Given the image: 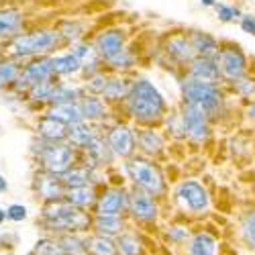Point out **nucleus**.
Listing matches in <instances>:
<instances>
[{"mask_svg": "<svg viewBox=\"0 0 255 255\" xmlns=\"http://www.w3.org/2000/svg\"><path fill=\"white\" fill-rule=\"evenodd\" d=\"M43 221L49 231L61 233V235H66V233H76L78 235V233L88 231V227H92L90 217L82 208L59 200L49 202L43 208Z\"/></svg>", "mask_w": 255, "mask_h": 255, "instance_id": "f257e3e1", "label": "nucleus"}, {"mask_svg": "<svg viewBox=\"0 0 255 255\" xmlns=\"http://www.w3.org/2000/svg\"><path fill=\"white\" fill-rule=\"evenodd\" d=\"M129 109H131V115L135 119H139V121H145V123L153 121L163 111L161 94L153 88V84H149L147 80H141L133 86Z\"/></svg>", "mask_w": 255, "mask_h": 255, "instance_id": "f03ea898", "label": "nucleus"}, {"mask_svg": "<svg viewBox=\"0 0 255 255\" xmlns=\"http://www.w3.org/2000/svg\"><path fill=\"white\" fill-rule=\"evenodd\" d=\"M127 172H129L131 180L149 196H159L163 192V180L151 163L133 161V163L127 165Z\"/></svg>", "mask_w": 255, "mask_h": 255, "instance_id": "7ed1b4c3", "label": "nucleus"}, {"mask_svg": "<svg viewBox=\"0 0 255 255\" xmlns=\"http://www.w3.org/2000/svg\"><path fill=\"white\" fill-rule=\"evenodd\" d=\"M43 165L47 167V172L53 174V176H61L66 174L70 165H72V149L66 145H51L47 149H43Z\"/></svg>", "mask_w": 255, "mask_h": 255, "instance_id": "20e7f679", "label": "nucleus"}, {"mask_svg": "<svg viewBox=\"0 0 255 255\" xmlns=\"http://www.w3.org/2000/svg\"><path fill=\"white\" fill-rule=\"evenodd\" d=\"M178 200L192 212H204L208 208V194L198 182H184L178 188Z\"/></svg>", "mask_w": 255, "mask_h": 255, "instance_id": "39448f33", "label": "nucleus"}, {"mask_svg": "<svg viewBox=\"0 0 255 255\" xmlns=\"http://www.w3.org/2000/svg\"><path fill=\"white\" fill-rule=\"evenodd\" d=\"M184 94H186V100L190 104L196 106V109H202V111L215 109L217 102H219V94L210 84L192 82V84H188V86H184Z\"/></svg>", "mask_w": 255, "mask_h": 255, "instance_id": "423d86ee", "label": "nucleus"}, {"mask_svg": "<svg viewBox=\"0 0 255 255\" xmlns=\"http://www.w3.org/2000/svg\"><path fill=\"white\" fill-rule=\"evenodd\" d=\"M55 41H57V35L55 33H37V35L18 37L14 41V47H16V53L29 55V53H37V51L49 49L55 43Z\"/></svg>", "mask_w": 255, "mask_h": 255, "instance_id": "0eeeda50", "label": "nucleus"}, {"mask_svg": "<svg viewBox=\"0 0 255 255\" xmlns=\"http://www.w3.org/2000/svg\"><path fill=\"white\" fill-rule=\"evenodd\" d=\"M131 212L137 221H143V223H153L157 221V206L153 202V198L139 190L131 196Z\"/></svg>", "mask_w": 255, "mask_h": 255, "instance_id": "6e6552de", "label": "nucleus"}, {"mask_svg": "<svg viewBox=\"0 0 255 255\" xmlns=\"http://www.w3.org/2000/svg\"><path fill=\"white\" fill-rule=\"evenodd\" d=\"M127 206V196L123 190H109L106 194L100 196L98 200V215H117L121 217V212Z\"/></svg>", "mask_w": 255, "mask_h": 255, "instance_id": "1a4fd4ad", "label": "nucleus"}, {"mask_svg": "<svg viewBox=\"0 0 255 255\" xmlns=\"http://www.w3.org/2000/svg\"><path fill=\"white\" fill-rule=\"evenodd\" d=\"M184 123H186V129L192 139L200 141L206 137V117H204L202 109H196V106L190 104L184 115Z\"/></svg>", "mask_w": 255, "mask_h": 255, "instance_id": "9d476101", "label": "nucleus"}, {"mask_svg": "<svg viewBox=\"0 0 255 255\" xmlns=\"http://www.w3.org/2000/svg\"><path fill=\"white\" fill-rule=\"evenodd\" d=\"M123 219L117 215H96L92 221V229L96 231V235L104 237H119L123 233Z\"/></svg>", "mask_w": 255, "mask_h": 255, "instance_id": "9b49d317", "label": "nucleus"}, {"mask_svg": "<svg viewBox=\"0 0 255 255\" xmlns=\"http://www.w3.org/2000/svg\"><path fill=\"white\" fill-rule=\"evenodd\" d=\"M188 255H217V239L210 237L208 233H196L190 239Z\"/></svg>", "mask_w": 255, "mask_h": 255, "instance_id": "f8f14e48", "label": "nucleus"}, {"mask_svg": "<svg viewBox=\"0 0 255 255\" xmlns=\"http://www.w3.org/2000/svg\"><path fill=\"white\" fill-rule=\"evenodd\" d=\"M86 249L88 255H119L117 241L113 237H104V235H92L86 239Z\"/></svg>", "mask_w": 255, "mask_h": 255, "instance_id": "ddd939ff", "label": "nucleus"}, {"mask_svg": "<svg viewBox=\"0 0 255 255\" xmlns=\"http://www.w3.org/2000/svg\"><path fill=\"white\" fill-rule=\"evenodd\" d=\"M111 147L113 151L121 157H127L131 151H133V137H131V131L125 129V127H119L111 133Z\"/></svg>", "mask_w": 255, "mask_h": 255, "instance_id": "4468645a", "label": "nucleus"}, {"mask_svg": "<svg viewBox=\"0 0 255 255\" xmlns=\"http://www.w3.org/2000/svg\"><path fill=\"white\" fill-rule=\"evenodd\" d=\"M98 51L104 55V57H115L117 53L123 51V35L117 33V31H111V33H104L98 37Z\"/></svg>", "mask_w": 255, "mask_h": 255, "instance_id": "2eb2a0df", "label": "nucleus"}, {"mask_svg": "<svg viewBox=\"0 0 255 255\" xmlns=\"http://www.w3.org/2000/svg\"><path fill=\"white\" fill-rule=\"evenodd\" d=\"M63 255H88V249H86V239L78 237L76 233H66L57 239Z\"/></svg>", "mask_w": 255, "mask_h": 255, "instance_id": "dca6fc26", "label": "nucleus"}, {"mask_svg": "<svg viewBox=\"0 0 255 255\" xmlns=\"http://www.w3.org/2000/svg\"><path fill=\"white\" fill-rule=\"evenodd\" d=\"M223 70H225V76L231 78V80H235L243 74L245 70V59L239 51H227L223 55Z\"/></svg>", "mask_w": 255, "mask_h": 255, "instance_id": "f3484780", "label": "nucleus"}, {"mask_svg": "<svg viewBox=\"0 0 255 255\" xmlns=\"http://www.w3.org/2000/svg\"><path fill=\"white\" fill-rule=\"evenodd\" d=\"M192 74L196 78V82L200 84H215V80L219 78V70L210 59H200L192 66Z\"/></svg>", "mask_w": 255, "mask_h": 255, "instance_id": "a211bd4d", "label": "nucleus"}, {"mask_svg": "<svg viewBox=\"0 0 255 255\" xmlns=\"http://www.w3.org/2000/svg\"><path fill=\"white\" fill-rule=\"evenodd\" d=\"M51 72H53V59H41V61L31 63L29 70L25 72V78L31 84H41Z\"/></svg>", "mask_w": 255, "mask_h": 255, "instance_id": "6ab92c4d", "label": "nucleus"}, {"mask_svg": "<svg viewBox=\"0 0 255 255\" xmlns=\"http://www.w3.org/2000/svg\"><path fill=\"white\" fill-rule=\"evenodd\" d=\"M115 241H117L119 255H143L141 241L135 235H131V233H121Z\"/></svg>", "mask_w": 255, "mask_h": 255, "instance_id": "aec40b11", "label": "nucleus"}, {"mask_svg": "<svg viewBox=\"0 0 255 255\" xmlns=\"http://www.w3.org/2000/svg\"><path fill=\"white\" fill-rule=\"evenodd\" d=\"M39 131H41V135L47 137V139H51V141H55V139H63V137L68 135L66 125H63L61 121H57V119H53V117H49V119H45V121H41Z\"/></svg>", "mask_w": 255, "mask_h": 255, "instance_id": "412c9836", "label": "nucleus"}, {"mask_svg": "<svg viewBox=\"0 0 255 255\" xmlns=\"http://www.w3.org/2000/svg\"><path fill=\"white\" fill-rule=\"evenodd\" d=\"M51 117L53 119H57V121H61V123H72V125H78L80 121H82V111L80 109H76V106H72V102L70 104H59V106H55V111L51 113Z\"/></svg>", "mask_w": 255, "mask_h": 255, "instance_id": "4be33fe9", "label": "nucleus"}, {"mask_svg": "<svg viewBox=\"0 0 255 255\" xmlns=\"http://www.w3.org/2000/svg\"><path fill=\"white\" fill-rule=\"evenodd\" d=\"M92 200H94V190L88 188V186L70 188V192H68V202L74 204V206H78V208L88 206Z\"/></svg>", "mask_w": 255, "mask_h": 255, "instance_id": "5701e85b", "label": "nucleus"}, {"mask_svg": "<svg viewBox=\"0 0 255 255\" xmlns=\"http://www.w3.org/2000/svg\"><path fill=\"white\" fill-rule=\"evenodd\" d=\"M39 194L43 198H47L49 202H55L63 196V190H61V186H59V182L55 180L53 174H51V178H45V180L39 182Z\"/></svg>", "mask_w": 255, "mask_h": 255, "instance_id": "b1692460", "label": "nucleus"}, {"mask_svg": "<svg viewBox=\"0 0 255 255\" xmlns=\"http://www.w3.org/2000/svg\"><path fill=\"white\" fill-rule=\"evenodd\" d=\"M53 70L59 74H74L80 70V61L74 55H63V57L53 59Z\"/></svg>", "mask_w": 255, "mask_h": 255, "instance_id": "393cba45", "label": "nucleus"}, {"mask_svg": "<svg viewBox=\"0 0 255 255\" xmlns=\"http://www.w3.org/2000/svg\"><path fill=\"white\" fill-rule=\"evenodd\" d=\"M63 182L68 188H80V186H88V172L86 169H68L63 174Z\"/></svg>", "mask_w": 255, "mask_h": 255, "instance_id": "a878e982", "label": "nucleus"}, {"mask_svg": "<svg viewBox=\"0 0 255 255\" xmlns=\"http://www.w3.org/2000/svg\"><path fill=\"white\" fill-rule=\"evenodd\" d=\"M31 255H63V251H61L57 239H43L35 245Z\"/></svg>", "mask_w": 255, "mask_h": 255, "instance_id": "bb28decb", "label": "nucleus"}, {"mask_svg": "<svg viewBox=\"0 0 255 255\" xmlns=\"http://www.w3.org/2000/svg\"><path fill=\"white\" fill-rule=\"evenodd\" d=\"M241 233H243L245 241L249 243V247L255 249V212H251V215L245 217V221L241 225Z\"/></svg>", "mask_w": 255, "mask_h": 255, "instance_id": "cd10ccee", "label": "nucleus"}, {"mask_svg": "<svg viewBox=\"0 0 255 255\" xmlns=\"http://www.w3.org/2000/svg\"><path fill=\"white\" fill-rule=\"evenodd\" d=\"M169 51L178 55L180 59H190L192 57V47H190L184 39H172L169 41Z\"/></svg>", "mask_w": 255, "mask_h": 255, "instance_id": "c85d7f7f", "label": "nucleus"}, {"mask_svg": "<svg viewBox=\"0 0 255 255\" xmlns=\"http://www.w3.org/2000/svg\"><path fill=\"white\" fill-rule=\"evenodd\" d=\"M141 147H143L145 151H149V153L159 151V147H161V139H159L153 131H145V133H141Z\"/></svg>", "mask_w": 255, "mask_h": 255, "instance_id": "c756f323", "label": "nucleus"}, {"mask_svg": "<svg viewBox=\"0 0 255 255\" xmlns=\"http://www.w3.org/2000/svg\"><path fill=\"white\" fill-rule=\"evenodd\" d=\"M194 47H196L202 55H215V53H217L215 41H212L210 37H206V35H196V39H194Z\"/></svg>", "mask_w": 255, "mask_h": 255, "instance_id": "7c9ffc66", "label": "nucleus"}, {"mask_svg": "<svg viewBox=\"0 0 255 255\" xmlns=\"http://www.w3.org/2000/svg\"><path fill=\"white\" fill-rule=\"evenodd\" d=\"M72 141L78 143V145H88L92 141V133L90 129H86V127H82L80 123L72 129Z\"/></svg>", "mask_w": 255, "mask_h": 255, "instance_id": "2f4dec72", "label": "nucleus"}, {"mask_svg": "<svg viewBox=\"0 0 255 255\" xmlns=\"http://www.w3.org/2000/svg\"><path fill=\"white\" fill-rule=\"evenodd\" d=\"M102 92L109 98H121V96H125L127 86H125V82H121V80H113V82H109V86H106Z\"/></svg>", "mask_w": 255, "mask_h": 255, "instance_id": "473e14b6", "label": "nucleus"}, {"mask_svg": "<svg viewBox=\"0 0 255 255\" xmlns=\"http://www.w3.org/2000/svg\"><path fill=\"white\" fill-rule=\"evenodd\" d=\"M84 117H88V119H98L104 115V109H102V104L98 100H88V102H84V109H82Z\"/></svg>", "mask_w": 255, "mask_h": 255, "instance_id": "72a5a7b5", "label": "nucleus"}, {"mask_svg": "<svg viewBox=\"0 0 255 255\" xmlns=\"http://www.w3.org/2000/svg\"><path fill=\"white\" fill-rule=\"evenodd\" d=\"M188 229L186 227H169V231H167V239H169V243H174V245H180V243H184L186 239H188Z\"/></svg>", "mask_w": 255, "mask_h": 255, "instance_id": "f704fd0d", "label": "nucleus"}, {"mask_svg": "<svg viewBox=\"0 0 255 255\" xmlns=\"http://www.w3.org/2000/svg\"><path fill=\"white\" fill-rule=\"evenodd\" d=\"M6 219L8 221H14V223H20L27 219V208L23 204H10L6 208Z\"/></svg>", "mask_w": 255, "mask_h": 255, "instance_id": "c9c22d12", "label": "nucleus"}, {"mask_svg": "<svg viewBox=\"0 0 255 255\" xmlns=\"http://www.w3.org/2000/svg\"><path fill=\"white\" fill-rule=\"evenodd\" d=\"M16 25H18V14L16 12H4V14H0V33L12 31Z\"/></svg>", "mask_w": 255, "mask_h": 255, "instance_id": "e433bc0d", "label": "nucleus"}, {"mask_svg": "<svg viewBox=\"0 0 255 255\" xmlns=\"http://www.w3.org/2000/svg\"><path fill=\"white\" fill-rule=\"evenodd\" d=\"M49 96H51V100H55V102H59V104H70V102L76 98V92L70 90V88H57V90H53Z\"/></svg>", "mask_w": 255, "mask_h": 255, "instance_id": "4c0bfd02", "label": "nucleus"}, {"mask_svg": "<svg viewBox=\"0 0 255 255\" xmlns=\"http://www.w3.org/2000/svg\"><path fill=\"white\" fill-rule=\"evenodd\" d=\"M14 78H16L14 66H10V63H2V66H0V80L2 82H12Z\"/></svg>", "mask_w": 255, "mask_h": 255, "instance_id": "58836bf2", "label": "nucleus"}, {"mask_svg": "<svg viewBox=\"0 0 255 255\" xmlns=\"http://www.w3.org/2000/svg\"><path fill=\"white\" fill-rule=\"evenodd\" d=\"M88 147H90V151H92V155H94L96 159H104V149H102V143H100L98 139H92V141L88 143Z\"/></svg>", "mask_w": 255, "mask_h": 255, "instance_id": "ea45409f", "label": "nucleus"}, {"mask_svg": "<svg viewBox=\"0 0 255 255\" xmlns=\"http://www.w3.org/2000/svg\"><path fill=\"white\" fill-rule=\"evenodd\" d=\"M217 10H219V16H221L223 20H231V18H233V14H237V10H233V8L225 6V4H219V6H217Z\"/></svg>", "mask_w": 255, "mask_h": 255, "instance_id": "a19ab883", "label": "nucleus"}, {"mask_svg": "<svg viewBox=\"0 0 255 255\" xmlns=\"http://www.w3.org/2000/svg\"><path fill=\"white\" fill-rule=\"evenodd\" d=\"M241 27H243V31H245V33L255 35V18H253V16H243Z\"/></svg>", "mask_w": 255, "mask_h": 255, "instance_id": "79ce46f5", "label": "nucleus"}, {"mask_svg": "<svg viewBox=\"0 0 255 255\" xmlns=\"http://www.w3.org/2000/svg\"><path fill=\"white\" fill-rule=\"evenodd\" d=\"M74 57H90V49L88 47H76Z\"/></svg>", "mask_w": 255, "mask_h": 255, "instance_id": "37998d69", "label": "nucleus"}, {"mask_svg": "<svg viewBox=\"0 0 255 255\" xmlns=\"http://www.w3.org/2000/svg\"><path fill=\"white\" fill-rule=\"evenodd\" d=\"M239 88H241L243 94H255V86H253V84H247V86H245L243 82H239Z\"/></svg>", "mask_w": 255, "mask_h": 255, "instance_id": "c03bdc74", "label": "nucleus"}, {"mask_svg": "<svg viewBox=\"0 0 255 255\" xmlns=\"http://www.w3.org/2000/svg\"><path fill=\"white\" fill-rule=\"evenodd\" d=\"M104 88H106L104 80H102V78H96V80H94V84H92V90H104Z\"/></svg>", "mask_w": 255, "mask_h": 255, "instance_id": "a18cd8bd", "label": "nucleus"}, {"mask_svg": "<svg viewBox=\"0 0 255 255\" xmlns=\"http://www.w3.org/2000/svg\"><path fill=\"white\" fill-rule=\"evenodd\" d=\"M6 188H8V184H6V180L0 176V192H6Z\"/></svg>", "mask_w": 255, "mask_h": 255, "instance_id": "49530a36", "label": "nucleus"}, {"mask_svg": "<svg viewBox=\"0 0 255 255\" xmlns=\"http://www.w3.org/2000/svg\"><path fill=\"white\" fill-rule=\"evenodd\" d=\"M6 221V210H2V208H0V225H2Z\"/></svg>", "mask_w": 255, "mask_h": 255, "instance_id": "de8ad7c7", "label": "nucleus"}, {"mask_svg": "<svg viewBox=\"0 0 255 255\" xmlns=\"http://www.w3.org/2000/svg\"><path fill=\"white\" fill-rule=\"evenodd\" d=\"M202 4L204 6H212V4H215V0H202Z\"/></svg>", "mask_w": 255, "mask_h": 255, "instance_id": "09e8293b", "label": "nucleus"}, {"mask_svg": "<svg viewBox=\"0 0 255 255\" xmlns=\"http://www.w3.org/2000/svg\"><path fill=\"white\" fill-rule=\"evenodd\" d=\"M249 115H251V117H255V104L251 106V111H249Z\"/></svg>", "mask_w": 255, "mask_h": 255, "instance_id": "8fccbe9b", "label": "nucleus"}]
</instances>
